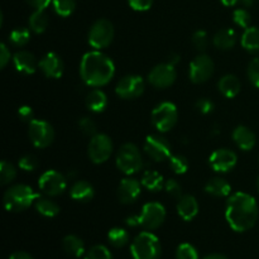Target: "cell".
Listing matches in <instances>:
<instances>
[{"label": "cell", "instance_id": "obj_21", "mask_svg": "<svg viewBox=\"0 0 259 259\" xmlns=\"http://www.w3.org/2000/svg\"><path fill=\"white\" fill-rule=\"evenodd\" d=\"M233 141L242 151H250L255 146V134L247 126L239 125L233 132Z\"/></svg>", "mask_w": 259, "mask_h": 259}, {"label": "cell", "instance_id": "obj_52", "mask_svg": "<svg viewBox=\"0 0 259 259\" xmlns=\"http://www.w3.org/2000/svg\"><path fill=\"white\" fill-rule=\"evenodd\" d=\"M204 259H229V258L225 257V255H223V254H219V253H214V254L206 255Z\"/></svg>", "mask_w": 259, "mask_h": 259}, {"label": "cell", "instance_id": "obj_35", "mask_svg": "<svg viewBox=\"0 0 259 259\" xmlns=\"http://www.w3.org/2000/svg\"><path fill=\"white\" fill-rule=\"evenodd\" d=\"M17 179V168L7 161L0 163V182L2 185H8Z\"/></svg>", "mask_w": 259, "mask_h": 259}, {"label": "cell", "instance_id": "obj_28", "mask_svg": "<svg viewBox=\"0 0 259 259\" xmlns=\"http://www.w3.org/2000/svg\"><path fill=\"white\" fill-rule=\"evenodd\" d=\"M240 42H242L243 48H245L248 52L259 55V28H247L243 33Z\"/></svg>", "mask_w": 259, "mask_h": 259}, {"label": "cell", "instance_id": "obj_22", "mask_svg": "<svg viewBox=\"0 0 259 259\" xmlns=\"http://www.w3.org/2000/svg\"><path fill=\"white\" fill-rule=\"evenodd\" d=\"M94 187L90 182L85 180H78L71 186L70 195L75 201L78 202H89L94 199Z\"/></svg>", "mask_w": 259, "mask_h": 259}, {"label": "cell", "instance_id": "obj_23", "mask_svg": "<svg viewBox=\"0 0 259 259\" xmlns=\"http://www.w3.org/2000/svg\"><path fill=\"white\" fill-rule=\"evenodd\" d=\"M205 191L215 197H227L232 192V186L222 177H212L205 185Z\"/></svg>", "mask_w": 259, "mask_h": 259}, {"label": "cell", "instance_id": "obj_55", "mask_svg": "<svg viewBox=\"0 0 259 259\" xmlns=\"http://www.w3.org/2000/svg\"><path fill=\"white\" fill-rule=\"evenodd\" d=\"M257 189H258V191H259V177H258V180H257Z\"/></svg>", "mask_w": 259, "mask_h": 259}, {"label": "cell", "instance_id": "obj_51", "mask_svg": "<svg viewBox=\"0 0 259 259\" xmlns=\"http://www.w3.org/2000/svg\"><path fill=\"white\" fill-rule=\"evenodd\" d=\"M180 62V56L177 53H172L168 57V63H171L172 66H176Z\"/></svg>", "mask_w": 259, "mask_h": 259}, {"label": "cell", "instance_id": "obj_14", "mask_svg": "<svg viewBox=\"0 0 259 259\" xmlns=\"http://www.w3.org/2000/svg\"><path fill=\"white\" fill-rule=\"evenodd\" d=\"M177 78V72L175 66L171 63H161L152 68L148 75V82L157 89H166L174 85Z\"/></svg>", "mask_w": 259, "mask_h": 259}, {"label": "cell", "instance_id": "obj_17", "mask_svg": "<svg viewBox=\"0 0 259 259\" xmlns=\"http://www.w3.org/2000/svg\"><path fill=\"white\" fill-rule=\"evenodd\" d=\"M39 68L46 77L60 78L65 71V65L62 58L57 53L48 52L39 61Z\"/></svg>", "mask_w": 259, "mask_h": 259}, {"label": "cell", "instance_id": "obj_41", "mask_svg": "<svg viewBox=\"0 0 259 259\" xmlns=\"http://www.w3.org/2000/svg\"><path fill=\"white\" fill-rule=\"evenodd\" d=\"M78 128H80V131L82 132L85 136L94 137L95 134H98V125H96L95 121L91 118H89V116L80 119V121H78Z\"/></svg>", "mask_w": 259, "mask_h": 259}, {"label": "cell", "instance_id": "obj_18", "mask_svg": "<svg viewBox=\"0 0 259 259\" xmlns=\"http://www.w3.org/2000/svg\"><path fill=\"white\" fill-rule=\"evenodd\" d=\"M141 192L142 182L134 179H124L118 186V199L121 204L131 205L138 200Z\"/></svg>", "mask_w": 259, "mask_h": 259}, {"label": "cell", "instance_id": "obj_39", "mask_svg": "<svg viewBox=\"0 0 259 259\" xmlns=\"http://www.w3.org/2000/svg\"><path fill=\"white\" fill-rule=\"evenodd\" d=\"M233 20L237 25L247 29V28L250 27L252 17H250V13L245 8H239V9L234 10V13H233Z\"/></svg>", "mask_w": 259, "mask_h": 259}, {"label": "cell", "instance_id": "obj_1", "mask_svg": "<svg viewBox=\"0 0 259 259\" xmlns=\"http://www.w3.org/2000/svg\"><path fill=\"white\" fill-rule=\"evenodd\" d=\"M258 205L253 196L245 192H235L228 199L225 218L233 230L238 233L252 229L258 219Z\"/></svg>", "mask_w": 259, "mask_h": 259}, {"label": "cell", "instance_id": "obj_29", "mask_svg": "<svg viewBox=\"0 0 259 259\" xmlns=\"http://www.w3.org/2000/svg\"><path fill=\"white\" fill-rule=\"evenodd\" d=\"M142 186L146 187L149 191L157 192L164 187L163 176L158 174L157 171H152V169H147L142 176Z\"/></svg>", "mask_w": 259, "mask_h": 259}, {"label": "cell", "instance_id": "obj_36", "mask_svg": "<svg viewBox=\"0 0 259 259\" xmlns=\"http://www.w3.org/2000/svg\"><path fill=\"white\" fill-rule=\"evenodd\" d=\"M169 166L176 175L186 174L189 169V161L182 154H174L169 157Z\"/></svg>", "mask_w": 259, "mask_h": 259}, {"label": "cell", "instance_id": "obj_26", "mask_svg": "<svg viewBox=\"0 0 259 259\" xmlns=\"http://www.w3.org/2000/svg\"><path fill=\"white\" fill-rule=\"evenodd\" d=\"M214 46L218 50L228 51L230 48L234 47L235 42H237V37H235V32L230 28H224L220 29L217 34L212 38Z\"/></svg>", "mask_w": 259, "mask_h": 259}, {"label": "cell", "instance_id": "obj_5", "mask_svg": "<svg viewBox=\"0 0 259 259\" xmlns=\"http://www.w3.org/2000/svg\"><path fill=\"white\" fill-rule=\"evenodd\" d=\"M115 163L123 174L134 175L141 171L143 167V158L136 144L125 143L119 148Z\"/></svg>", "mask_w": 259, "mask_h": 259}, {"label": "cell", "instance_id": "obj_15", "mask_svg": "<svg viewBox=\"0 0 259 259\" xmlns=\"http://www.w3.org/2000/svg\"><path fill=\"white\" fill-rule=\"evenodd\" d=\"M144 91V80L138 75H129L121 78L115 88L119 98L132 100L141 96Z\"/></svg>", "mask_w": 259, "mask_h": 259}, {"label": "cell", "instance_id": "obj_4", "mask_svg": "<svg viewBox=\"0 0 259 259\" xmlns=\"http://www.w3.org/2000/svg\"><path fill=\"white\" fill-rule=\"evenodd\" d=\"M131 253L134 259H159L162 254L161 243L153 233L142 232L132 242Z\"/></svg>", "mask_w": 259, "mask_h": 259}, {"label": "cell", "instance_id": "obj_3", "mask_svg": "<svg viewBox=\"0 0 259 259\" xmlns=\"http://www.w3.org/2000/svg\"><path fill=\"white\" fill-rule=\"evenodd\" d=\"M38 197H39V195L32 187L20 184L10 186L5 191L3 202H4V206L8 211L20 212L28 209Z\"/></svg>", "mask_w": 259, "mask_h": 259}, {"label": "cell", "instance_id": "obj_46", "mask_svg": "<svg viewBox=\"0 0 259 259\" xmlns=\"http://www.w3.org/2000/svg\"><path fill=\"white\" fill-rule=\"evenodd\" d=\"M128 4L137 12H146L152 8L153 0H128Z\"/></svg>", "mask_w": 259, "mask_h": 259}, {"label": "cell", "instance_id": "obj_8", "mask_svg": "<svg viewBox=\"0 0 259 259\" xmlns=\"http://www.w3.org/2000/svg\"><path fill=\"white\" fill-rule=\"evenodd\" d=\"M166 219V209L162 204L156 201L147 202L142 207L141 214L137 215V224L146 230H156L163 224Z\"/></svg>", "mask_w": 259, "mask_h": 259}, {"label": "cell", "instance_id": "obj_27", "mask_svg": "<svg viewBox=\"0 0 259 259\" xmlns=\"http://www.w3.org/2000/svg\"><path fill=\"white\" fill-rule=\"evenodd\" d=\"M62 248L67 254L73 255V257H81L85 253V244L81 238L77 235H66L62 240Z\"/></svg>", "mask_w": 259, "mask_h": 259}, {"label": "cell", "instance_id": "obj_31", "mask_svg": "<svg viewBox=\"0 0 259 259\" xmlns=\"http://www.w3.org/2000/svg\"><path fill=\"white\" fill-rule=\"evenodd\" d=\"M48 15L45 10L35 9L29 17V28L35 34H40L48 27Z\"/></svg>", "mask_w": 259, "mask_h": 259}, {"label": "cell", "instance_id": "obj_7", "mask_svg": "<svg viewBox=\"0 0 259 259\" xmlns=\"http://www.w3.org/2000/svg\"><path fill=\"white\" fill-rule=\"evenodd\" d=\"M89 45L100 51L109 47L114 39V25L108 19H99L89 30Z\"/></svg>", "mask_w": 259, "mask_h": 259}, {"label": "cell", "instance_id": "obj_38", "mask_svg": "<svg viewBox=\"0 0 259 259\" xmlns=\"http://www.w3.org/2000/svg\"><path fill=\"white\" fill-rule=\"evenodd\" d=\"M85 259H113L111 252L105 245H94L86 252Z\"/></svg>", "mask_w": 259, "mask_h": 259}, {"label": "cell", "instance_id": "obj_9", "mask_svg": "<svg viewBox=\"0 0 259 259\" xmlns=\"http://www.w3.org/2000/svg\"><path fill=\"white\" fill-rule=\"evenodd\" d=\"M38 187L46 196L55 197L63 194L67 187V179L65 175L55 169H48L43 172L38 181Z\"/></svg>", "mask_w": 259, "mask_h": 259}, {"label": "cell", "instance_id": "obj_33", "mask_svg": "<svg viewBox=\"0 0 259 259\" xmlns=\"http://www.w3.org/2000/svg\"><path fill=\"white\" fill-rule=\"evenodd\" d=\"M9 40L15 47H24L30 40V30L28 28H15L9 34Z\"/></svg>", "mask_w": 259, "mask_h": 259}, {"label": "cell", "instance_id": "obj_44", "mask_svg": "<svg viewBox=\"0 0 259 259\" xmlns=\"http://www.w3.org/2000/svg\"><path fill=\"white\" fill-rule=\"evenodd\" d=\"M195 108L199 111L200 114H204V115H207V114L212 113L215 108V104L210 100L209 98H201L196 101L195 104Z\"/></svg>", "mask_w": 259, "mask_h": 259}, {"label": "cell", "instance_id": "obj_34", "mask_svg": "<svg viewBox=\"0 0 259 259\" xmlns=\"http://www.w3.org/2000/svg\"><path fill=\"white\" fill-rule=\"evenodd\" d=\"M53 9L60 17H70L76 9L75 0H53Z\"/></svg>", "mask_w": 259, "mask_h": 259}, {"label": "cell", "instance_id": "obj_2", "mask_svg": "<svg viewBox=\"0 0 259 259\" xmlns=\"http://www.w3.org/2000/svg\"><path fill=\"white\" fill-rule=\"evenodd\" d=\"M115 65L113 60L100 51H90L81 60L80 75L83 82L91 88L108 85L114 77Z\"/></svg>", "mask_w": 259, "mask_h": 259}, {"label": "cell", "instance_id": "obj_10", "mask_svg": "<svg viewBox=\"0 0 259 259\" xmlns=\"http://www.w3.org/2000/svg\"><path fill=\"white\" fill-rule=\"evenodd\" d=\"M28 134L37 148H47L55 141V129L48 121L34 119L28 124Z\"/></svg>", "mask_w": 259, "mask_h": 259}, {"label": "cell", "instance_id": "obj_11", "mask_svg": "<svg viewBox=\"0 0 259 259\" xmlns=\"http://www.w3.org/2000/svg\"><path fill=\"white\" fill-rule=\"evenodd\" d=\"M113 153V142L106 134H95L91 137L88 147V154L91 162L101 164L108 161Z\"/></svg>", "mask_w": 259, "mask_h": 259}, {"label": "cell", "instance_id": "obj_48", "mask_svg": "<svg viewBox=\"0 0 259 259\" xmlns=\"http://www.w3.org/2000/svg\"><path fill=\"white\" fill-rule=\"evenodd\" d=\"M10 57H12V55H10V51L8 48V46L5 43H2L0 45V67L5 68V66L9 63Z\"/></svg>", "mask_w": 259, "mask_h": 259}, {"label": "cell", "instance_id": "obj_16", "mask_svg": "<svg viewBox=\"0 0 259 259\" xmlns=\"http://www.w3.org/2000/svg\"><path fill=\"white\" fill-rule=\"evenodd\" d=\"M238 162V157L235 154V152H233L232 149L228 148H220L218 151H215L214 153L210 156L209 163L214 171L222 172H229L230 169H233L235 167Z\"/></svg>", "mask_w": 259, "mask_h": 259}, {"label": "cell", "instance_id": "obj_32", "mask_svg": "<svg viewBox=\"0 0 259 259\" xmlns=\"http://www.w3.org/2000/svg\"><path fill=\"white\" fill-rule=\"evenodd\" d=\"M129 233L123 228H113L108 233V240L113 247L123 248L129 243Z\"/></svg>", "mask_w": 259, "mask_h": 259}, {"label": "cell", "instance_id": "obj_20", "mask_svg": "<svg viewBox=\"0 0 259 259\" xmlns=\"http://www.w3.org/2000/svg\"><path fill=\"white\" fill-rule=\"evenodd\" d=\"M199 212V202L191 195H182L177 202V214L185 222H191Z\"/></svg>", "mask_w": 259, "mask_h": 259}, {"label": "cell", "instance_id": "obj_40", "mask_svg": "<svg viewBox=\"0 0 259 259\" xmlns=\"http://www.w3.org/2000/svg\"><path fill=\"white\" fill-rule=\"evenodd\" d=\"M192 45L195 46L197 51L204 52L206 51L207 46H209V35L205 30H197L192 35Z\"/></svg>", "mask_w": 259, "mask_h": 259}, {"label": "cell", "instance_id": "obj_47", "mask_svg": "<svg viewBox=\"0 0 259 259\" xmlns=\"http://www.w3.org/2000/svg\"><path fill=\"white\" fill-rule=\"evenodd\" d=\"M18 116H19V119L22 121L29 124L30 121L34 120V111H33V109L30 106L23 105L18 109Z\"/></svg>", "mask_w": 259, "mask_h": 259}, {"label": "cell", "instance_id": "obj_54", "mask_svg": "<svg viewBox=\"0 0 259 259\" xmlns=\"http://www.w3.org/2000/svg\"><path fill=\"white\" fill-rule=\"evenodd\" d=\"M253 2H254V0H240L239 3L244 8H249V7H252V5H253Z\"/></svg>", "mask_w": 259, "mask_h": 259}, {"label": "cell", "instance_id": "obj_37", "mask_svg": "<svg viewBox=\"0 0 259 259\" xmlns=\"http://www.w3.org/2000/svg\"><path fill=\"white\" fill-rule=\"evenodd\" d=\"M176 259H199V253L192 244L182 243L176 249Z\"/></svg>", "mask_w": 259, "mask_h": 259}, {"label": "cell", "instance_id": "obj_6", "mask_svg": "<svg viewBox=\"0 0 259 259\" xmlns=\"http://www.w3.org/2000/svg\"><path fill=\"white\" fill-rule=\"evenodd\" d=\"M177 119H179V111H177L176 105L169 101L158 104L152 111V123L154 128L161 133L171 131L176 125Z\"/></svg>", "mask_w": 259, "mask_h": 259}, {"label": "cell", "instance_id": "obj_25", "mask_svg": "<svg viewBox=\"0 0 259 259\" xmlns=\"http://www.w3.org/2000/svg\"><path fill=\"white\" fill-rule=\"evenodd\" d=\"M86 106L93 113H101L108 106V96L103 90L94 89L86 96Z\"/></svg>", "mask_w": 259, "mask_h": 259}, {"label": "cell", "instance_id": "obj_24", "mask_svg": "<svg viewBox=\"0 0 259 259\" xmlns=\"http://www.w3.org/2000/svg\"><path fill=\"white\" fill-rule=\"evenodd\" d=\"M218 89L225 98H235L240 91V81L235 75H225L218 82Z\"/></svg>", "mask_w": 259, "mask_h": 259}, {"label": "cell", "instance_id": "obj_13", "mask_svg": "<svg viewBox=\"0 0 259 259\" xmlns=\"http://www.w3.org/2000/svg\"><path fill=\"white\" fill-rule=\"evenodd\" d=\"M144 152L153 161L162 162L171 157V144L164 137L153 134L147 137L144 142Z\"/></svg>", "mask_w": 259, "mask_h": 259}, {"label": "cell", "instance_id": "obj_42", "mask_svg": "<svg viewBox=\"0 0 259 259\" xmlns=\"http://www.w3.org/2000/svg\"><path fill=\"white\" fill-rule=\"evenodd\" d=\"M19 167L23 169V171H27V172H32L35 171L39 166V161H38L37 157L34 154H25L23 156L22 158L19 159Z\"/></svg>", "mask_w": 259, "mask_h": 259}, {"label": "cell", "instance_id": "obj_53", "mask_svg": "<svg viewBox=\"0 0 259 259\" xmlns=\"http://www.w3.org/2000/svg\"><path fill=\"white\" fill-rule=\"evenodd\" d=\"M220 2H222L225 7H234V5H237L240 0H220Z\"/></svg>", "mask_w": 259, "mask_h": 259}, {"label": "cell", "instance_id": "obj_12", "mask_svg": "<svg viewBox=\"0 0 259 259\" xmlns=\"http://www.w3.org/2000/svg\"><path fill=\"white\" fill-rule=\"evenodd\" d=\"M212 73H214V62L205 53L195 57L190 63L189 76L194 83L206 82L207 80H210Z\"/></svg>", "mask_w": 259, "mask_h": 259}, {"label": "cell", "instance_id": "obj_19", "mask_svg": "<svg viewBox=\"0 0 259 259\" xmlns=\"http://www.w3.org/2000/svg\"><path fill=\"white\" fill-rule=\"evenodd\" d=\"M13 62H14L17 71L24 73V75H32L39 67V62L29 51H18L13 56Z\"/></svg>", "mask_w": 259, "mask_h": 259}, {"label": "cell", "instance_id": "obj_45", "mask_svg": "<svg viewBox=\"0 0 259 259\" xmlns=\"http://www.w3.org/2000/svg\"><path fill=\"white\" fill-rule=\"evenodd\" d=\"M164 190L167 191V194L169 196L175 197V199H180L182 196V189L180 186V184L175 180H167L164 182Z\"/></svg>", "mask_w": 259, "mask_h": 259}, {"label": "cell", "instance_id": "obj_50", "mask_svg": "<svg viewBox=\"0 0 259 259\" xmlns=\"http://www.w3.org/2000/svg\"><path fill=\"white\" fill-rule=\"evenodd\" d=\"M9 259H34L29 253L24 252V250H18V252H14L10 254Z\"/></svg>", "mask_w": 259, "mask_h": 259}, {"label": "cell", "instance_id": "obj_30", "mask_svg": "<svg viewBox=\"0 0 259 259\" xmlns=\"http://www.w3.org/2000/svg\"><path fill=\"white\" fill-rule=\"evenodd\" d=\"M35 210L46 218H55L60 214V206L48 197H38L35 200Z\"/></svg>", "mask_w": 259, "mask_h": 259}, {"label": "cell", "instance_id": "obj_43", "mask_svg": "<svg viewBox=\"0 0 259 259\" xmlns=\"http://www.w3.org/2000/svg\"><path fill=\"white\" fill-rule=\"evenodd\" d=\"M247 75L250 83L254 85L255 88H259V58H253L250 61L249 66H248Z\"/></svg>", "mask_w": 259, "mask_h": 259}, {"label": "cell", "instance_id": "obj_49", "mask_svg": "<svg viewBox=\"0 0 259 259\" xmlns=\"http://www.w3.org/2000/svg\"><path fill=\"white\" fill-rule=\"evenodd\" d=\"M30 7H33L34 9H42L46 10V8L51 4V2L53 0H25Z\"/></svg>", "mask_w": 259, "mask_h": 259}]
</instances>
